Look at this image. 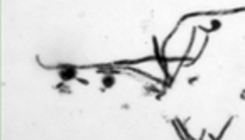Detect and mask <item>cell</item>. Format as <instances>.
<instances>
[{
    "label": "cell",
    "instance_id": "cell-3",
    "mask_svg": "<svg viewBox=\"0 0 245 140\" xmlns=\"http://www.w3.org/2000/svg\"><path fill=\"white\" fill-rule=\"evenodd\" d=\"M211 27H213L211 30H216L220 27V20H211Z\"/></svg>",
    "mask_w": 245,
    "mask_h": 140
},
{
    "label": "cell",
    "instance_id": "cell-1",
    "mask_svg": "<svg viewBox=\"0 0 245 140\" xmlns=\"http://www.w3.org/2000/svg\"><path fill=\"white\" fill-rule=\"evenodd\" d=\"M78 75V68L76 66H61V69H59V76H61V79L63 81H69V79H75Z\"/></svg>",
    "mask_w": 245,
    "mask_h": 140
},
{
    "label": "cell",
    "instance_id": "cell-2",
    "mask_svg": "<svg viewBox=\"0 0 245 140\" xmlns=\"http://www.w3.org/2000/svg\"><path fill=\"white\" fill-rule=\"evenodd\" d=\"M115 84V78L113 76H105L103 78V86L105 88H112Z\"/></svg>",
    "mask_w": 245,
    "mask_h": 140
}]
</instances>
